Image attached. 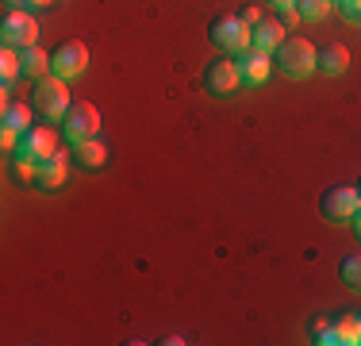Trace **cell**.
<instances>
[{
  "label": "cell",
  "mask_w": 361,
  "mask_h": 346,
  "mask_svg": "<svg viewBox=\"0 0 361 346\" xmlns=\"http://www.w3.org/2000/svg\"><path fill=\"white\" fill-rule=\"evenodd\" d=\"M315 54H319V50H315L307 39L288 35V39L273 50V66H277L281 73H288V77H307V73H315Z\"/></svg>",
  "instance_id": "1"
},
{
  "label": "cell",
  "mask_w": 361,
  "mask_h": 346,
  "mask_svg": "<svg viewBox=\"0 0 361 346\" xmlns=\"http://www.w3.org/2000/svg\"><path fill=\"white\" fill-rule=\"evenodd\" d=\"M208 39L216 50H231V54H243L250 47V23L243 16H231V12H219L216 20L208 23Z\"/></svg>",
  "instance_id": "2"
},
{
  "label": "cell",
  "mask_w": 361,
  "mask_h": 346,
  "mask_svg": "<svg viewBox=\"0 0 361 346\" xmlns=\"http://www.w3.org/2000/svg\"><path fill=\"white\" fill-rule=\"evenodd\" d=\"M361 208V193L354 185H331L319 196V215L326 223H350Z\"/></svg>",
  "instance_id": "3"
},
{
  "label": "cell",
  "mask_w": 361,
  "mask_h": 346,
  "mask_svg": "<svg viewBox=\"0 0 361 346\" xmlns=\"http://www.w3.org/2000/svg\"><path fill=\"white\" fill-rule=\"evenodd\" d=\"M31 100H35V108H39L47 119H62L66 108L73 104V100H70V89H66V81H62V77H54V73H42V77H39Z\"/></svg>",
  "instance_id": "4"
},
{
  "label": "cell",
  "mask_w": 361,
  "mask_h": 346,
  "mask_svg": "<svg viewBox=\"0 0 361 346\" xmlns=\"http://www.w3.org/2000/svg\"><path fill=\"white\" fill-rule=\"evenodd\" d=\"M97 131H100L97 104L73 100L70 108H66V116H62V135L70 138V143H85V138H97Z\"/></svg>",
  "instance_id": "5"
},
{
  "label": "cell",
  "mask_w": 361,
  "mask_h": 346,
  "mask_svg": "<svg viewBox=\"0 0 361 346\" xmlns=\"http://www.w3.org/2000/svg\"><path fill=\"white\" fill-rule=\"evenodd\" d=\"M0 39H4V47H16V50L35 47V39H39L35 16L23 12V8H8L4 20H0Z\"/></svg>",
  "instance_id": "6"
},
{
  "label": "cell",
  "mask_w": 361,
  "mask_h": 346,
  "mask_svg": "<svg viewBox=\"0 0 361 346\" xmlns=\"http://www.w3.org/2000/svg\"><path fill=\"white\" fill-rule=\"evenodd\" d=\"M85 66H89V47H85L81 39H66L62 47H54V54H50V73L62 77V81L85 73Z\"/></svg>",
  "instance_id": "7"
},
{
  "label": "cell",
  "mask_w": 361,
  "mask_h": 346,
  "mask_svg": "<svg viewBox=\"0 0 361 346\" xmlns=\"http://www.w3.org/2000/svg\"><path fill=\"white\" fill-rule=\"evenodd\" d=\"M204 85H208V93H216V97H231V93L243 85L238 62H231V58H212V62L204 66Z\"/></svg>",
  "instance_id": "8"
},
{
  "label": "cell",
  "mask_w": 361,
  "mask_h": 346,
  "mask_svg": "<svg viewBox=\"0 0 361 346\" xmlns=\"http://www.w3.org/2000/svg\"><path fill=\"white\" fill-rule=\"evenodd\" d=\"M16 154H20V158H31V162H47L50 154H58V138H54V131H50V127L31 124L27 131L20 135Z\"/></svg>",
  "instance_id": "9"
},
{
  "label": "cell",
  "mask_w": 361,
  "mask_h": 346,
  "mask_svg": "<svg viewBox=\"0 0 361 346\" xmlns=\"http://www.w3.org/2000/svg\"><path fill=\"white\" fill-rule=\"evenodd\" d=\"M66 173H70V166H66V154L58 150V154H50L47 162L35 166V181H31V185H35L39 193H54V189L66 185Z\"/></svg>",
  "instance_id": "10"
},
{
  "label": "cell",
  "mask_w": 361,
  "mask_h": 346,
  "mask_svg": "<svg viewBox=\"0 0 361 346\" xmlns=\"http://www.w3.org/2000/svg\"><path fill=\"white\" fill-rule=\"evenodd\" d=\"M288 35H285V23L281 20H269V16H262V20L250 28V47L254 50H265V54H273V50L285 42Z\"/></svg>",
  "instance_id": "11"
},
{
  "label": "cell",
  "mask_w": 361,
  "mask_h": 346,
  "mask_svg": "<svg viewBox=\"0 0 361 346\" xmlns=\"http://www.w3.org/2000/svg\"><path fill=\"white\" fill-rule=\"evenodd\" d=\"M269 54H265V50H243V54H238V73H243V85H262L265 77H269Z\"/></svg>",
  "instance_id": "12"
},
{
  "label": "cell",
  "mask_w": 361,
  "mask_h": 346,
  "mask_svg": "<svg viewBox=\"0 0 361 346\" xmlns=\"http://www.w3.org/2000/svg\"><path fill=\"white\" fill-rule=\"evenodd\" d=\"M319 342L354 346V342H357V316H334L331 323H326V331L319 335Z\"/></svg>",
  "instance_id": "13"
},
{
  "label": "cell",
  "mask_w": 361,
  "mask_h": 346,
  "mask_svg": "<svg viewBox=\"0 0 361 346\" xmlns=\"http://www.w3.org/2000/svg\"><path fill=\"white\" fill-rule=\"evenodd\" d=\"M346 66H350V50L342 47V42H326V47L315 54V69L326 77H338V73H346Z\"/></svg>",
  "instance_id": "14"
},
{
  "label": "cell",
  "mask_w": 361,
  "mask_h": 346,
  "mask_svg": "<svg viewBox=\"0 0 361 346\" xmlns=\"http://www.w3.org/2000/svg\"><path fill=\"white\" fill-rule=\"evenodd\" d=\"M20 66H23V77H42L50 69V54L42 47H23L20 50Z\"/></svg>",
  "instance_id": "15"
},
{
  "label": "cell",
  "mask_w": 361,
  "mask_h": 346,
  "mask_svg": "<svg viewBox=\"0 0 361 346\" xmlns=\"http://www.w3.org/2000/svg\"><path fill=\"white\" fill-rule=\"evenodd\" d=\"M104 158H108V150H104L100 138H85V143H77V162H81V166L97 169V166H104Z\"/></svg>",
  "instance_id": "16"
},
{
  "label": "cell",
  "mask_w": 361,
  "mask_h": 346,
  "mask_svg": "<svg viewBox=\"0 0 361 346\" xmlns=\"http://www.w3.org/2000/svg\"><path fill=\"white\" fill-rule=\"evenodd\" d=\"M0 127H12V131H27L31 127V108L27 104H4V116H0Z\"/></svg>",
  "instance_id": "17"
},
{
  "label": "cell",
  "mask_w": 361,
  "mask_h": 346,
  "mask_svg": "<svg viewBox=\"0 0 361 346\" xmlns=\"http://www.w3.org/2000/svg\"><path fill=\"white\" fill-rule=\"evenodd\" d=\"M23 73V66H20V50L16 47H4V54H0V77H4V93L12 89V81Z\"/></svg>",
  "instance_id": "18"
},
{
  "label": "cell",
  "mask_w": 361,
  "mask_h": 346,
  "mask_svg": "<svg viewBox=\"0 0 361 346\" xmlns=\"http://www.w3.org/2000/svg\"><path fill=\"white\" fill-rule=\"evenodd\" d=\"M338 277L350 285V289H361V250H354V254H346L338 262Z\"/></svg>",
  "instance_id": "19"
},
{
  "label": "cell",
  "mask_w": 361,
  "mask_h": 346,
  "mask_svg": "<svg viewBox=\"0 0 361 346\" xmlns=\"http://www.w3.org/2000/svg\"><path fill=\"white\" fill-rule=\"evenodd\" d=\"M326 0H296V4H292V12L300 16V20H307V23H315V20H323V12H326Z\"/></svg>",
  "instance_id": "20"
},
{
  "label": "cell",
  "mask_w": 361,
  "mask_h": 346,
  "mask_svg": "<svg viewBox=\"0 0 361 346\" xmlns=\"http://www.w3.org/2000/svg\"><path fill=\"white\" fill-rule=\"evenodd\" d=\"M334 8H338V16L346 23H361V0H338Z\"/></svg>",
  "instance_id": "21"
},
{
  "label": "cell",
  "mask_w": 361,
  "mask_h": 346,
  "mask_svg": "<svg viewBox=\"0 0 361 346\" xmlns=\"http://www.w3.org/2000/svg\"><path fill=\"white\" fill-rule=\"evenodd\" d=\"M265 4H269V8H292L296 0H265Z\"/></svg>",
  "instance_id": "22"
},
{
  "label": "cell",
  "mask_w": 361,
  "mask_h": 346,
  "mask_svg": "<svg viewBox=\"0 0 361 346\" xmlns=\"http://www.w3.org/2000/svg\"><path fill=\"white\" fill-rule=\"evenodd\" d=\"M350 223H354V235L361 239V208H357V215H354V220H350Z\"/></svg>",
  "instance_id": "23"
},
{
  "label": "cell",
  "mask_w": 361,
  "mask_h": 346,
  "mask_svg": "<svg viewBox=\"0 0 361 346\" xmlns=\"http://www.w3.org/2000/svg\"><path fill=\"white\" fill-rule=\"evenodd\" d=\"M54 0H27V8H50Z\"/></svg>",
  "instance_id": "24"
},
{
  "label": "cell",
  "mask_w": 361,
  "mask_h": 346,
  "mask_svg": "<svg viewBox=\"0 0 361 346\" xmlns=\"http://www.w3.org/2000/svg\"><path fill=\"white\" fill-rule=\"evenodd\" d=\"M8 8H27V0H4Z\"/></svg>",
  "instance_id": "25"
},
{
  "label": "cell",
  "mask_w": 361,
  "mask_h": 346,
  "mask_svg": "<svg viewBox=\"0 0 361 346\" xmlns=\"http://www.w3.org/2000/svg\"><path fill=\"white\" fill-rule=\"evenodd\" d=\"M357 342H361V316H357Z\"/></svg>",
  "instance_id": "26"
},
{
  "label": "cell",
  "mask_w": 361,
  "mask_h": 346,
  "mask_svg": "<svg viewBox=\"0 0 361 346\" xmlns=\"http://www.w3.org/2000/svg\"><path fill=\"white\" fill-rule=\"evenodd\" d=\"M357 193H361V177H357Z\"/></svg>",
  "instance_id": "27"
},
{
  "label": "cell",
  "mask_w": 361,
  "mask_h": 346,
  "mask_svg": "<svg viewBox=\"0 0 361 346\" xmlns=\"http://www.w3.org/2000/svg\"><path fill=\"white\" fill-rule=\"evenodd\" d=\"M326 4H338V0H326Z\"/></svg>",
  "instance_id": "28"
}]
</instances>
